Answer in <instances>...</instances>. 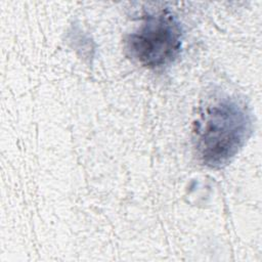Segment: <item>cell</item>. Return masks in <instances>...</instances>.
<instances>
[{
    "instance_id": "cell-1",
    "label": "cell",
    "mask_w": 262,
    "mask_h": 262,
    "mask_svg": "<svg viewBox=\"0 0 262 262\" xmlns=\"http://www.w3.org/2000/svg\"><path fill=\"white\" fill-rule=\"evenodd\" d=\"M253 116L241 99L221 95L201 107L192 127V145L200 163L211 169L226 167L253 133Z\"/></svg>"
},
{
    "instance_id": "cell-2",
    "label": "cell",
    "mask_w": 262,
    "mask_h": 262,
    "mask_svg": "<svg viewBox=\"0 0 262 262\" xmlns=\"http://www.w3.org/2000/svg\"><path fill=\"white\" fill-rule=\"evenodd\" d=\"M181 47V25L168 8L144 13L140 24L124 38L126 55L149 70L163 69L173 63Z\"/></svg>"
}]
</instances>
